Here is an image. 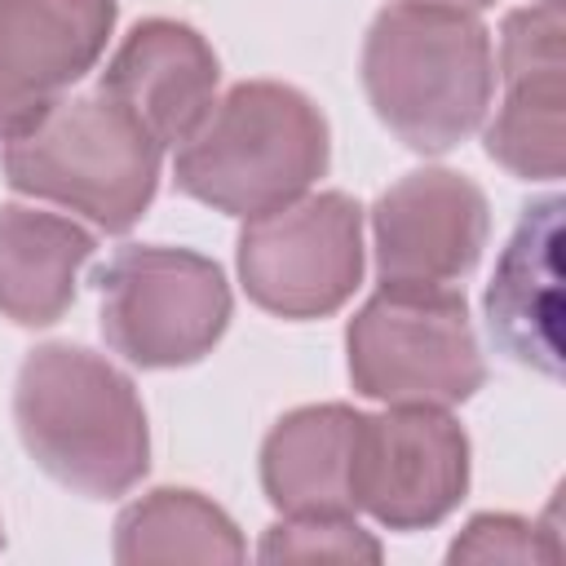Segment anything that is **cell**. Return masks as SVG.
Wrapping results in <instances>:
<instances>
[{
	"label": "cell",
	"instance_id": "6da1fadb",
	"mask_svg": "<svg viewBox=\"0 0 566 566\" xmlns=\"http://www.w3.org/2000/svg\"><path fill=\"white\" fill-rule=\"evenodd\" d=\"M13 420L31 460L88 500L133 491L150 464L146 411L133 380L84 345H40L13 389Z\"/></svg>",
	"mask_w": 566,
	"mask_h": 566
},
{
	"label": "cell",
	"instance_id": "7a4b0ae2",
	"mask_svg": "<svg viewBox=\"0 0 566 566\" xmlns=\"http://www.w3.org/2000/svg\"><path fill=\"white\" fill-rule=\"evenodd\" d=\"M363 88L398 142L442 155L460 146L491 106V35L464 9L398 0L380 9L367 31Z\"/></svg>",
	"mask_w": 566,
	"mask_h": 566
},
{
	"label": "cell",
	"instance_id": "3957f363",
	"mask_svg": "<svg viewBox=\"0 0 566 566\" xmlns=\"http://www.w3.org/2000/svg\"><path fill=\"white\" fill-rule=\"evenodd\" d=\"M332 159L323 111L292 84L248 80L212 102L208 119L181 142L177 190L230 212L261 217L301 199Z\"/></svg>",
	"mask_w": 566,
	"mask_h": 566
},
{
	"label": "cell",
	"instance_id": "277c9868",
	"mask_svg": "<svg viewBox=\"0 0 566 566\" xmlns=\"http://www.w3.org/2000/svg\"><path fill=\"white\" fill-rule=\"evenodd\" d=\"M164 146L102 88L62 97L31 128L4 142V181L22 195L84 212L119 234L142 221L159 186Z\"/></svg>",
	"mask_w": 566,
	"mask_h": 566
},
{
	"label": "cell",
	"instance_id": "5b68a950",
	"mask_svg": "<svg viewBox=\"0 0 566 566\" xmlns=\"http://www.w3.org/2000/svg\"><path fill=\"white\" fill-rule=\"evenodd\" d=\"M349 380L385 407H451L482 389L486 367L460 292L380 283L345 332Z\"/></svg>",
	"mask_w": 566,
	"mask_h": 566
},
{
	"label": "cell",
	"instance_id": "8992f818",
	"mask_svg": "<svg viewBox=\"0 0 566 566\" xmlns=\"http://www.w3.org/2000/svg\"><path fill=\"white\" fill-rule=\"evenodd\" d=\"M102 336L137 367L199 363L230 323V283L190 248H119L97 270Z\"/></svg>",
	"mask_w": 566,
	"mask_h": 566
},
{
	"label": "cell",
	"instance_id": "52a82bcc",
	"mask_svg": "<svg viewBox=\"0 0 566 566\" xmlns=\"http://www.w3.org/2000/svg\"><path fill=\"white\" fill-rule=\"evenodd\" d=\"M239 279L279 318H323L363 279V208L340 190L301 195L248 217L239 234Z\"/></svg>",
	"mask_w": 566,
	"mask_h": 566
},
{
	"label": "cell",
	"instance_id": "ba28073f",
	"mask_svg": "<svg viewBox=\"0 0 566 566\" xmlns=\"http://www.w3.org/2000/svg\"><path fill=\"white\" fill-rule=\"evenodd\" d=\"M469 486V438L442 407H389L358 420L354 509L389 531L438 526Z\"/></svg>",
	"mask_w": 566,
	"mask_h": 566
},
{
	"label": "cell",
	"instance_id": "9c48e42d",
	"mask_svg": "<svg viewBox=\"0 0 566 566\" xmlns=\"http://www.w3.org/2000/svg\"><path fill=\"white\" fill-rule=\"evenodd\" d=\"M562 35V0H535L526 9H513L500 31L504 106L486 128V155L526 181H557L566 168Z\"/></svg>",
	"mask_w": 566,
	"mask_h": 566
},
{
	"label": "cell",
	"instance_id": "30bf717a",
	"mask_svg": "<svg viewBox=\"0 0 566 566\" xmlns=\"http://www.w3.org/2000/svg\"><path fill=\"white\" fill-rule=\"evenodd\" d=\"M371 230L385 283H451L478 265L491 212L482 186L464 172L420 168L376 199Z\"/></svg>",
	"mask_w": 566,
	"mask_h": 566
},
{
	"label": "cell",
	"instance_id": "8fae6325",
	"mask_svg": "<svg viewBox=\"0 0 566 566\" xmlns=\"http://www.w3.org/2000/svg\"><path fill=\"white\" fill-rule=\"evenodd\" d=\"M111 27L115 0H0V142L93 71Z\"/></svg>",
	"mask_w": 566,
	"mask_h": 566
},
{
	"label": "cell",
	"instance_id": "7c38bea8",
	"mask_svg": "<svg viewBox=\"0 0 566 566\" xmlns=\"http://www.w3.org/2000/svg\"><path fill=\"white\" fill-rule=\"evenodd\" d=\"M97 88L159 146H181L217 102V53L195 27L146 18L124 35Z\"/></svg>",
	"mask_w": 566,
	"mask_h": 566
},
{
	"label": "cell",
	"instance_id": "4fadbf2b",
	"mask_svg": "<svg viewBox=\"0 0 566 566\" xmlns=\"http://www.w3.org/2000/svg\"><path fill=\"white\" fill-rule=\"evenodd\" d=\"M557 243H562V199L531 203L495 265L491 287H486V327H491L495 345L513 363L535 367L544 376L562 371Z\"/></svg>",
	"mask_w": 566,
	"mask_h": 566
},
{
	"label": "cell",
	"instance_id": "5bb4252c",
	"mask_svg": "<svg viewBox=\"0 0 566 566\" xmlns=\"http://www.w3.org/2000/svg\"><path fill=\"white\" fill-rule=\"evenodd\" d=\"M363 411L323 402L287 411L261 447V486L287 517H354V438Z\"/></svg>",
	"mask_w": 566,
	"mask_h": 566
},
{
	"label": "cell",
	"instance_id": "9a60e30c",
	"mask_svg": "<svg viewBox=\"0 0 566 566\" xmlns=\"http://www.w3.org/2000/svg\"><path fill=\"white\" fill-rule=\"evenodd\" d=\"M93 256V234L57 212L0 208V314L22 327H49L75 301L80 265Z\"/></svg>",
	"mask_w": 566,
	"mask_h": 566
},
{
	"label": "cell",
	"instance_id": "2e32d148",
	"mask_svg": "<svg viewBox=\"0 0 566 566\" xmlns=\"http://www.w3.org/2000/svg\"><path fill=\"white\" fill-rule=\"evenodd\" d=\"M239 526L186 486H159L133 500L115 522V562H243Z\"/></svg>",
	"mask_w": 566,
	"mask_h": 566
},
{
	"label": "cell",
	"instance_id": "e0dca14e",
	"mask_svg": "<svg viewBox=\"0 0 566 566\" xmlns=\"http://www.w3.org/2000/svg\"><path fill=\"white\" fill-rule=\"evenodd\" d=\"M261 562H380V544L354 517H287L265 531Z\"/></svg>",
	"mask_w": 566,
	"mask_h": 566
},
{
	"label": "cell",
	"instance_id": "ac0fdd59",
	"mask_svg": "<svg viewBox=\"0 0 566 566\" xmlns=\"http://www.w3.org/2000/svg\"><path fill=\"white\" fill-rule=\"evenodd\" d=\"M447 557L451 562H562V539L539 522H522L513 513H482L455 535Z\"/></svg>",
	"mask_w": 566,
	"mask_h": 566
},
{
	"label": "cell",
	"instance_id": "d6986e66",
	"mask_svg": "<svg viewBox=\"0 0 566 566\" xmlns=\"http://www.w3.org/2000/svg\"><path fill=\"white\" fill-rule=\"evenodd\" d=\"M402 4H447V9H464V13H478V9H486V4H495V0H402Z\"/></svg>",
	"mask_w": 566,
	"mask_h": 566
},
{
	"label": "cell",
	"instance_id": "ffe728a7",
	"mask_svg": "<svg viewBox=\"0 0 566 566\" xmlns=\"http://www.w3.org/2000/svg\"><path fill=\"white\" fill-rule=\"evenodd\" d=\"M0 539H4V535H0Z\"/></svg>",
	"mask_w": 566,
	"mask_h": 566
}]
</instances>
